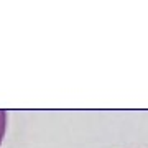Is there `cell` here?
Wrapping results in <instances>:
<instances>
[{
	"instance_id": "obj_1",
	"label": "cell",
	"mask_w": 148,
	"mask_h": 148,
	"mask_svg": "<svg viewBox=\"0 0 148 148\" xmlns=\"http://www.w3.org/2000/svg\"><path fill=\"white\" fill-rule=\"evenodd\" d=\"M5 128H7V114H5V110H0V143L3 140Z\"/></svg>"
}]
</instances>
